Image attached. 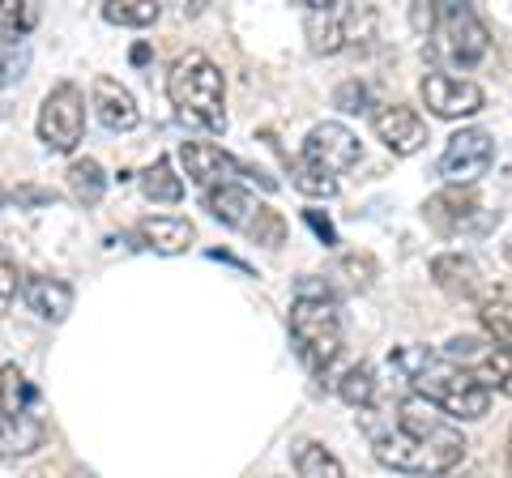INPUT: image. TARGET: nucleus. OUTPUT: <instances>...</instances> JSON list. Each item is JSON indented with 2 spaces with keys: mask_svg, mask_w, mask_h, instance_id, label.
I'll list each match as a JSON object with an SVG mask.
<instances>
[{
  "mask_svg": "<svg viewBox=\"0 0 512 478\" xmlns=\"http://www.w3.org/2000/svg\"><path fill=\"white\" fill-rule=\"evenodd\" d=\"M367 436H372V453L380 466L419 478L453 474L470 449L453 419H444L436 406H427L414 393L406 402H397V414H389L384 427H367Z\"/></svg>",
  "mask_w": 512,
  "mask_h": 478,
  "instance_id": "1",
  "label": "nucleus"
},
{
  "mask_svg": "<svg viewBox=\"0 0 512 478\" xmlns=\"http://www.w3.org/2000/svg\"><path fill=\"white\" fill-rule=\"evenodd\" d=\"M393 368L402 372L414 397H423L427 406H436L444 419H453V423H474L491 410V393L478 385L466 368H457L453 359H444L427 346L393 350Z\"/></svg>",
  "mask_w": 512,
  "mask_h": 478,
  "instance_id": "2",
  "label": "nucleus"
},
{
  "mask_svg": "<svg viewBox=\"0 0 512 478\" xmlns=\"http://www.w3.org/2000/svg\"><path fill=\"white\" fill-rule=\"evenodd\" d=\"M286 325H291V342L299 350V359L316 376L329 372L333 359L342 355V312H338V299H333V286L320 278H299Z\"/></svg>",
  "mask_w": 512,
  "mask_h": 478,
  "instance_id": "3",
  "label": "nucleus"
},
{
  "mask_svg": "<svg viewBox=\"0 0 512 478\" xmlns=\"http://www.w3.org/2000/svg\"><path fill=\"white\" fill-rule=\"evenodd\" d=\"M167 99L180 111V120L201 124L210 133L227 129V86H222V69L205 52H188L171 65L167 73Z\"/></svg>",
  "mask_w": 512,
  "mask_h": 478,
  "instance_id": "4",
  "label": "nucleus"
},
{
  "mask_svg": "<svg viewBox=\"0 0 512 478\" xmlns=\"http://www.w3.org/2000/svg\"><path fill=\"white\" fill-rule=\"evenodd\" d=\"M427 39H431V56L448 60V65H461V69L478 65L491 47L487 26L470 5H431Z\"/></svg>",
  "mask_w": 512,
  "mask_h": 478,
  "instance_id": "5",
  "label": "nucleus"
},
{
  "mask_svg": "<svg viewBox=\"0 0 512 478\" xmlns=\"http://www.w3.org/2000/svg\"><path fill=\"white\" fill-rule=\"evenodd\" d=\"M372 26H376V13L367 5H350V0H329V5L308 0V13H303L308 43H312V52H320V56L342 52V47L363 39Z\"/></svg>",
  "mask_w": 512,
  "mask_h": 478,
  "instance_id": "6",
  "label": "nucleus"
},
{
  "mask_svg": "<svg viewBox=\"0 0 512 478\" xmlns=\"http://www.w3.org/2000/svg\"><path fill=\"white\" fill-rule=\"evenodd\" d=\"M86 133V94L82 86L60 82L39 107V141L52 154H73Z\"/></svg>",
  "mask_w": 512,
  "mask_h": 478,
  "instance_id": "7",
  "label": "nucleus"
},
{
  "mask_svg": "<svg viewBox=\"0 0 512 478\" xmlns=\"http://www.w3.org/2000/svg\"><path fill=\"white\" fill-rule=\"evenodd\" d=\"M444 359H453L457 368H466L487 393H491V389H500V393L512 397V355H508V350H500L495 342L461 333V338H448Z\"/></svg>",
  "mask_w": 512,
  "mask_h": 478,
  "instance_id": "8",
  "label": "nucleus"
},
{
  "mask_svg": "<svg viewBox=\"0 0 512 478\" xmlns=\"http://www.w3.org/2000/svg\"><path fill=\"white\" fill-rule=\"evenodd\" d=\"M491 163H495V141H491V133H483V129H461V133L448 137V146L440 154V175L453 188H470V184H478L491 171Z\"/></svg>",
  "mask_w": 512,
  "mask_h": 478,
  "instance_id": "9",
  "label": "nucleus"
},
{
  "mask_svg": "<svg viewBox=\"0 0 512 478\" xmlns=\"http://www.w3.org/2000/svg\"><path fill=\"white\" fill-rule=\"evenodd\" d=\"M423 214L440 235H478V231H487V222H491L474 188H453V184L440 188L436 197H427Z\"/></svg>",
  "mask_w": 512,
  "mask_h": 478,
  "instance_id": "10",
  "label": "nucleus"
},
{
  "mask_svg": "<svg viewBox=\"0 0 512 478\" xmlns=\"http://www.w3.org/2000/svg\"><path fill=\"white\" fill-rule=\"evenodd\" d=\"M423 103L431 107V116L440 120H466L478 116L487 107V94L470 77H457V73H427L423 77Z\"/></svg>",
  "mask_w": 512,
  "mask_h": 478,
  "instance_id": "11",
  "label": "nucleus"
},
{
  "mask_svg": "<svg viewBox=\"0 0 512 478\" xmlns=\"http://www.w3.org/2000/svg\"><path fill=\"white\" fill-rule=\"evenodd\" d=\"M363 158V146H359V137L346 129V124L338 120H325V124H316V129L308 133V141H303V163H312L320 171H329V175H342L350 171Z\"/></svg>",
  "mask_w": 512,
  "mask_h": 478,
  "instance_id": "12",
  "label": "nucleus"
},
{
  "mask_svg": "<svg viewBox=\"0 0 512 478\" xmlns=\"http://www.w3.org/2000/svg\"><path fill=\"white\" fill-rule=\"evenodd\" d=\"M180 158H184L188 180L201 184L205 193H210V188H222V184H235L239 175H248V167L235 163V158L222 146H214V141H184Z\"/></svg>",
  "mask_w": 512,
  "mask_h": 478,
  "instance_id": "13",
  "label": "nucleus"
},
{
  "mask_svg": "<svg viewBox=\"0 0 512 478\" xmlns=\"http://www.w3.org/2000/svg\"><path fill=\"white\" fill-rule=\"evenodd\" d=\"M372 129L376 137L384 141V150H393V154H419L427 146V124L423 116L414 107L406 103H389V107H380L376 116H372Z\"/></svg>",
  "mask_w": 512,
  "mask_h": 478,
  "instance_id": "14",
  "label": "nucleus"
},
{
  "mask_svg": "<svg viewBox=\"0 0 512 478\" xmlns=\"http://www.w3.org/2000/svg\"><path fill=\"white\" fill-rule=\"evenodd\" d=\"M205 210H210L222 227H235V231L252 235L269 205L256 201V193H248L244 184H222V188H210V193H205Z\"/></svg>",
  "mask_w": 512,
  "mask_h": 478,
  "instance_id": "15",
  "label": "nucleus"
},
{
  "mask_svg": "<svg viewBox=\"0 0 512 478\" xmlns=\"http://www.w3.org/2000/svg\"><path fill=\"white\" fill-rule=\"evenodd\" d=\"M431 278L444 295L453 299H478V304H487V282H483V269H478L474 257L466 252H444V257L431 261Z\"/></svg>",
  "mask_w": 512,
  "mask_h": 478,
  "instance_id": "16",
  "label": "nucleus"
},
{
  "mask_svg": "<svg viewBox=\"0 0 512 478\" xmlns=\"http://www.w3.org/2000/svg\"><path fill=\"white\" fill-rule=\"evenodd\" d=\"M94 116H99V124L111 133H133L141 124L137 99L116 82V77H99V82H94Z\"/></svg>",
  "mask_w": 512,
  "mask_h": 478,
  "instance_id": "17",
  "label": "nucleus"
},
{
  "mask_svg": "<svg viewBox=\"0 0 512 478\" xmlns=\"http://www.w3.org/2000/svg\"><path fill=\"white\" fill-rule=\"evenodd\" d=\"M22 299H26V308L43 316V321H69V312H73V286L69 282H60V278H47V274H26L22 278Z\"/></svg>",
  "mask_w": 512,
  "mask_h": 478,
  "instance_id": "18",
  "label": "nucleus"
},
{
  "mask_svg": "<svg viewBox=\"0 0 512 478\" xmlns=\"http://www.w3.org/2000/svg\"><path fill=\"white\" fill-rule=\"evenodd\" d=\"M137 239L146 244L150 252H158V257H180V252H188V244L197 239V231H192L188 218H175V214H154L146 222H137Z\"/></svg>",
  "mask_w": 512,
  "mask_h": 478,
  "instance_id": "19",
  "label": "nucleus"
},
{
  "mask_svg": "<svg viewBox=\"0 0 512 478\" xmlns=\"http://www.w3.org/2000/svg\"><path fill=\"white\" fill-rule=\"evenodd\" d=\"M47 440V427L39 414H0V457H30L39 453Z\"/></svg>",
  "mask_w": 512,
  "mask_h": 478,
  "instance_id": "20",
  "label": "nucleus"
},
{
  "mask_svg": "<svg viewBox=\"0 0 512 478\" xmlns=\"http://www.w3.org/2000/svg\"><path fill=\"white\" fill-rule=\"evenodd\" d=\"M141 193H146L154 205H175L184 197V180L175 175L171 158H154V163L141 171Z\"/></svg>",
  "mask_w": 512,
  "mask_h": 478,
  "instance_id": "21",
  "label": "nucleus"
},
{
  "mask_svg": "<svg viewBox=\"0 0 512 478\" xmlns=\"http://www.w3.org/2000/svg\"><path fill=\"white\" fill-rule=\"evenodd\" d=\"M35 410H39V389L18 368H0V414H35Z\"/></svg>",
  "mask_w": 512,
  "mask_h": 478,
  "instance_id": "22",
  "label": "nucleus"
},
{
  "mask_svg": "<svg viewBox=\"0 0 512 478\" xmlns=\"http://www.w3.org/2000/svg\"><path fill=\"white\" fill-rule=\"evenodd\" d=\"M333 389H338V397L346 406H355V410H367L376 402V372L367 368V363H350V368L333 380Z\"/></svg>",
  "mask_w": 512,
  "mask_h": 478,
  "instance_id": "23",
  "label": "nucleus"
},
{
  "mask_svg": "<svg viewBox=\"0 0 512 478\" xmlns=\"http://www.w3.org/2000/svg\"><path fill=\"white\" fill-rule=\"evenodd\" d=\"M39 26L35 0H0V43H22Z\"/></svg>",
  "mask_w": 512,
  "mask_h": 478,
  "instance_id": "24",
  "label": "nucleus"
},
{
  "mask_svg": "<svg viewBox=\"0 0 512 478\" xmlns=\"http://www.w3.org/2000/svg\"><path fill=\"white\" fill-rule=\"evenodd\" d=\"M69 188H73V197L82 205H99L103 193H107V175H103V167L94 163V158H77V163L69 167Z\"/></svg>",
  "mask_w": 512,
  "mask_h": 478,
  "instance_id": "25",
  "label": "nucleus"
},
{
  "mask_svg": "<svg viewBox=\"0 0 512 478\" xmlns=\"http://www.w3.org/2000/svg\"><path fill=\"white\" fill-rule=\"evenodd\" d=\"M478 325H483L487 342H495L512 355V304L508 299H487V304H478Z\"/></svg>",
  "mask_w": 512,
  "mask_h": 478,
  "instance_id": "26",
  "label": "nucleus"
},
{
  "mask_svg": "<svg viewBox=\"0 0 512 478\" xmlns=\"http://www.w3.org/2000/svg\"><path fill=\"white\" fill-rule=\"evenodd\" d=\"M295 470H299V478H346L342 461L333 457L325 444H299L295 449Z\"/></svg>",
  "mask_w": 512,
  "mask_h": 478,
  "instance_id": "27",
  "label": "nucleus"
},
{
  "mask_svg": "<svg viewBox=\"0 0 512 478\" xmlns=\"http://www.w3.org/2000/svg\"><path fill=\"white\" fill-rule=\"evenodd\" d=\"M103 18L111 26H133V30H141V26H154L158 22V5H154V0H107Z\"/></svg>",
  "mask_w": 512,
  "mask_h": 478,
  "instance_id": "28",
  "label": "nucleus"
},
{
  "mask_svg": "<svg viewBox=\"0 0 512 478\" xmlns=\"http://www.w3.org/2000/svg\"><path fill=\"white\" fill-rule=\"evenodd\" d=\"M291 184L299 188L303 197H312V201L338 197V175L320 171V167H312V163H295V171H291Z\"/></svg>",
  "mask_w": 512,
  "mask_h": 478,
  "instance_id": "29",
  "label": "nucleus"
},
{
  "mask_svg": "<svg viewBox=\"0 0 512 478\" xmlns=\"http://www.w3.org/2000/svg\"><path fill=\"white\" fill-rule=\"evenodd\" d=\"M30 69V47L26 43H0V90L13 86Z\"/></svg>",
  "mask_w": 512,
  "mask_h": 478,
  "instance_id": "30",
  "label": "nucleus"
},
{
  "mask_svg": "<svg viewBox=\"0 0 512 478\" xmlns=\"http://www.w3.org/2000/svg\"><path fill=\"white\" fill-rule=\"evenodd\" d=\"M22 291V278H18V265H13V257L5 248H0V308L13 304V295Z\"/></svg>",
  "mask_w": 512,
  "mask_h": 478,
  "instance_id": "31",
  "label": "nucleus"
},
{
  "mask_svg": "<svg viewBox=\"0 0 512 478\" xmlns=\"http://www.w3.org/2000/svg\"><path fill=\"white\" fill-rule=\"evenodd\" d=\"M333 103H338V111L359 116V111H367V86L363 82H342L338 94H333Z\"/></svg>",
  "mask_w": 512,
  "mask_h": 478,
  "instance_id": "32",
  "label": "nucleus"
},
{
  "mask_svg": "<svg viewBox=\"0 0 512 478\" xmlns=\"http://www.w3.org/2000/svg\"><path fill=\"white\" fill-rule=\"evenodd\" d=\"M308 222H312V231L325 239V244H338V235H333V227H329V218H320L316 210H308Z\"/></svg>",
  "mask_w": 512,
  "mask_h": 478,
  "instance_id": "33",
  "label": "nucleus"
},
{
  "mask_svg": "<svg viewBox=\"0 0 512 478\" xmlns=\"http://www.w3.org/2000/svg\"><path fill=\"white\" fill-rule=\"evenodd\" d=\"M69 478H99V474H86V470H73Z\"/></svg>",
  "mask_w": 512,
  "mask_h": 478,
  "instance_id": "34",
  "label": "nucleus"
}]
</instances>
